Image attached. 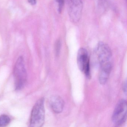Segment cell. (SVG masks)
<instances>
[{"instance_id":"obj_5","label":"cell","mask_w":127,"mask_h":127,"mask_svg":"<svg viewBox=\"0 0 127 127\" xmlns=\"http://www.w3.org/2000/svg\"><path fill=\"white\" fill-rule=\"evenodd\" d=\"M77 62L80 70L89 78L91 76L90 58L88 51L85 49L82 48L79 50Z\"/></svg>"},{"instance_id":"obj_9","label":"cell","mask_w":127,"mask_h":127,"mask_svg":"<svg viewBox=\"0 0 127 127\" xmlns=\"http://www.w3.org/2000/svg\"><path fill=\"white\" fill-rule=\"evenodd\" d=\"M58 6V10L59 12H61L64 4V0H56Z\"/></svg>"},{"instance_id":"obj_6","label":"cell","mask_w":127,"mask_h":127,"mask_svg":"<svg viewBox=\"0 0 127 127\" xmlns=\"http://www.w3.org/2000/svg\"><path fill=\"white\" fill-rule=\"evenodd\" d=\"M69 17L72 22L78 23L81 17L82 11V0H66Z\"/></svg>"},{"instance_id":"obj_4","label":"cell","mask_w":127,"mask_h":127,"mask_svg":"<svg viewBox=\"0 0 127 127\" xmlns=\"http://www.w3.org/2000/svg\"><path fill=\"white\" fill-rule=\"evenodd\" d=\"M127 102L124 99L120 100L115 107L112 116V121L114 125H123L127 119Z\"/></svg>"},{"instance_id":"obj_2","label":"cell","mask_w":127,"mask_h":127,"mask_svg":"<svg viewBox=\"0 0 127 127\" xmlns=\"http://www.w3.org/2000/svg\"><path fill=\"white\" fill-rule=\"evenodd\" d=\"M45 110L44 99H39L35 104L32 110L30 120V126L41 127L45 121Z\"/></svg>"},{"instance_id":"obj_1","label":"cell","mask_w":127,"mask_h":127,"mask_svg":"<svg viewBox=\"0 0 127 127\" xmlns=\"http://www.w3.org/2000/svg\"><path fill=\"white\" fill-rule=\"evenodd\" d=\"M94 52L99 65V81L104 85L107 82L112 69V52L109 46L103 42L97 44Z\"/></svg>"},{"instance_id":"obj_7","label":"cell","mask_w":127,"mask_h":127,"mask_svg":"<svg viewBox=\"0 0 127 127\" xmlns=\"http://www.w3.org/2000/svg\"><path fill=\"white\" fill-rule=\"evenodd\" d=\"M50 105L53 111L56 113L59 114L64 110V102L61 97L58 95H55L50 99Z\"/></svg>"},{"instance_id":"obj_8","label":"cell","mask_w":127,"mask_h":127,"mask_svg":"<svg viewBox=\"0 0 127 127\" xmlns=\"http://www.w3.org/2000/svg\"><path fill=\"white\" fill-rule=\"evenodd\" d=\"M10 117L7 115L3 114L0 116V127L5 126L10 123Z\"/></svg>"},{"instance_id":"obj_3","label":"cell","mask_w":127,"mask_h":127,"mask_svg":"<svg viewBox=\"0 0 127 127\" xmlns=\"http://www.w3.org/2000/svg\"><path fill=\"white\" fill-rule=\"evenodd\" d=\"M15 86L17 90H20L24 87L27 80V72L23 58L20 56L18 59L14 69Z\"/></svg>"},{"instance_id":"obj_11","label":"cell","mask_w":127,"mask_h":127,"mask_svg":"<svg viewBox=\"0 0 127 127\" xmlns=\"http://www.w3.org/2000/svg\"><path fill=\"white\" fill-rule=\"evenodd\" d=\"M126 80L125 81H124L123 83V91L125 92V94H126L127 92V83H126Z\"/></svg>"},{"instance_id":"obj_12","label":"cell","mask_w":127,"mask_h":127,"mask_svg":"<svg viewBox=\"0 0 127 127\" xmlns=\"http://www.w3.org/2000/svg\"><path fill=\"white\" fill-rule=\"evenodd\" d=\"M30 3L32 5H34L36 3V0H28Z\"/></svg>"},{"instance_id":"obj_10","label":"cell","mask_w":127,"mask_h":127,"mask_svg":"<svg viewBox=\"0 0 127 127\" xmlns=\"http://www.w3.org/2000/svg\"><path fill=\"white\" fill-rule=\"evenodd\" d=\"M61 47V43L60 41H58L56 45L55 51L56 55H58L59 53Z\"/></svg>"}]
</instances>
